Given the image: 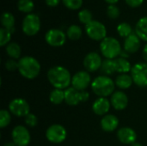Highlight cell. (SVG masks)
I'll use <instances>...</instances> for the list:
<instances>
[{"instance_id":"6da1fadb","label":"cell","mask_w":147,"mask_h":146,"mask_svg":"<svg viewBox=\"0 0 147 146\" xmlns=\"http://www.w3.org/2000/svg\"><path fill=\"white\" fill-rule=\"evenodd\" d=\"M71 77L70 71L63 66H53L47 71V79L54 89H66L71 84Z\"/></svg>"},{"instance_id":"7a4b0ae2","label":"cell","mask_w":147,"mask_h":146,"mask_svg":"<svg viewBox=\"0 0 147 146\" xmlns=\"http://www.w3.org/2000/svg\"><path fill=\"white\" fill-rule=\"evenodd\" d=\"M18 71L27 79H34L40 72L39 61L32 56H24L18 60Z\"/></svg>"},{"instance_id":"3957f363","label":"cell","mask_w":147,"mask_h":146,"mask_svg":"<svg viewBox=\"0 0 147 146\" xmlns=\"http://www.w3.org/2000/svg\"><path fill=\"white\" fill-rule=\"evenodd\" d=\"M115 83L108 76H99L91 83V89L99 97H108L115 91Z\"/></svg>"},{"instance_id":"277c9868","label":"cell","mask_w":147,"mask_h":146,"mask_svg":"<svg viewBox=\"0 0 147 146\" xmlns=\"http://www.w3.org/2000/svg\"><path fill=\"white\" fill-rule=\"evenodd\" d=\"M100 51L105 59H115L121 55L122 49L117 39L114 37H106L100 43Z\"/></svg>"},{"instance_id":"5b68a950","label":"cell","mask_w":147,"mask_h":146,"mask_svg":"<svg viewBox=\"0 0 147 146\" xmlns=\"http://www.w3.org/2000/svg\"><path fill=\"white\" fill-rule=\"evenodd\" d=\"M85 32L87 35L93 40L102 41L107 37V28L103 23L99 21L92 20L85 25Z\"/></svg>"},{"instance_id":"8992f818","label":"cell","mask_w":147,"mask_h":146,"mask_svg":"<svg viewBox=\"0 0 147 146\" xmlns=\"http://www.w3.org/2000/svg\"><path fill=\"white\" fill-rule=\"evenodd\" d=\"M90 94L88 91H79L73 87H69L65 89V102L69 106H77L81 102H85L89 100Z\"/></svg>"},{"instance_id":"52a82bcc","label":"cell","mask_w":147,"mask_h":146,"mask_svg":"<svg viewBox=\"0 0 147 146\" xmlns=\"http://www.w3.org/2000/svg\"><path fill=\"white\" fill-rule=\"evenodd\" d=\"M131 77L134 83L137 86L147 87V62H140L135 64L131 70Z\"/></svg>"},{"instance_id":"ba28073f","label":"cell","mask_w":147,"mask_h":146,"mask_svg":"<svg viewBox=\"0 0 147 146\" xmlns=\"http://www.w3.org/2000/svg\"><path fill=\"white\" fill-rule=\"evenodd\" d=\"M22 28L26 35L28 36L35 35L40 29V17L34 13L28 14L22 21Z\"/></svg>"},{"instance_id":"9c48e42d","label":"cell","mask_w":147,"mask_h":146,"mask_svg":"<svg viewBox=\"0 0 147 146\" xmlns=\"http://www.w3.org/2000/svg\"><path fill=\"white\" fill-rule=\"evenodd\" d=\"M67 132L65 128L59 124L51 125L46 131L47 139L53 144H61L65 140Z\"/></svg>"},{"instance_id":"30bf717a","label":"cell","mask_w":147,"mask_h":146,"mask_svg":"<svg viewBox=\"0 0 147 146\" xmlns=\"http://www.w3.org/2000/svg\"><path fill=\"white\" fill-rule=\"evenodd\" d=\"M11 139L16 146H28L30 143L31 136L26 126L19 125L12 130Z\"/></svg>"},{"instance_id":"8fae6325","label":"cell","mask_w":147,"mask_h":146,"mask_svg":"<svg viewBox=\"0 0 147 146\" xmlns=\"http://www.w3.org/2000/svg\"><path fill=\"white\" fill-rule=\"evenodd\" d=\"M9 112L16 117H25L29 114L30 107L28 102L22 98H15L9 104Z\"/></svg>"},{"instance_id":"7c38bea8","label":"cell","mask_w":147,"mask_h":146,"mask_svg":"<svg viewBox=\"0 0 147 146\" xmlns=\"http://www.w3.org/2000/svg\"><path fill=\"white\" fill-rule=\"evenodd\" d=\"M90 85H91V77L88 71H78L71 77V87L79 91L86 90Z\"/></svg>"},{"instance_id":"4fadbf2b","label":"cell","mask_w":147,"mask_h":146,"mask_svg":"<svg viewBox=\"0 0 147 146\" xmlns=\"http://www.w3.org/2000/svg\"><path fill=\"white\" fill-rule=\"evenodd\" d=\"M66 34H65L62 30L58 28H52L48 30L45 34L46 42L54 47H59L63 46L66 40Z\"/></svg>"},{"instance_id":"5bb4252c","label":"cell","mask_w":147,"mask_h":146,"mask_svg":"<svg viewBox=\"0 0 147 146\" xmlns=\"http://www.w3.org/2000/svg\"><path fill=\"white\" fill-rule=\"evenodd\" d=\"M102 57L96 52H89L84 59V66L88 72H95L101 69Z\"/></svg>"},{"instance_id":"9a60e30c","label":"cell","mask_w":147,"mask_h":146,"mask_svg":"<svg viewBox=\"0 0 147 146\" xmlns=\"http://www.w3.org/2000/svg\"><path fill=\"white\" fill-rule=\"evenodd\" d=\"M111 106L117 111L124 110L128 105V97L126 93L121 90L115 91L110 97Z\"/></svg>"},{"instance_id":"2e32d148","label":"cell","mask_w":147,"mask_h":146,"mask_svg":"<svg viewBox=\"0 0 147 146\" xmlns=\"http://www.w3.org/2000/svg\"><path fill=\"white\" fill-rule=\"evenodd\" d=\"M117 139L124 145H133L136 142L137 133L131 127H122L117 131Z\"/></svg>"},{"instance_id":"e0dca14e","label":"cell","mask_w":147,"mask_h":146,"mask_svg":"<svg viewBox=\"0 0 147 146\" xmlns=\"http://www.w3.org/2000/svg\"><path fill=\"white\" fill-rule=\"evenodd\" d=\"M111 102L106 97H99L97 98L92 104V111L94 114L99 116L106 115L110 109Z\"/></svg>"},{"instance_id":"ac0fdd59","label":"cell","mask_w":147,"mask_h":146,"mask_svg":"<svg viewBox=\"0 0 147 146\" xmlns=\"http://www.w3.org/2000/svg\"><path fill=\"white\" fill-rule=\"evenodd\" d=\"M100 125L104 132L112 133L117 129L119 126V120L114 114H106L101 120Z\"/></svg>"},{"instance_id":"d6986e66","label":"cell","mask_w":147,"mask_h":146,"mask_svg":"<svg viewBox=\"0 0 147 146\" xmlns=\"http://www.w3.org/2000/svg\"><path fill=\"white\" fill-rule=\"evenodd\" d=\"M140 45L141 42L140 37L135 33H133L131 35H129L125 39L124 50L127 51L128 53H134L140 49Z\"/></svg>"},{"instance_id":"ffe728a7","label":"cell","mask_w":147,"mask_h":146,"mask_svg":"<svg viewBox=\"0 0 147 146\" xmlns=\"http://www.w3.org/2000/svg\"><path fill=\"white\" fill-rule=\"evenodd\" d=\"M1 24L3 28L9 30L12 34L15 32V16L10 12H3L1 15Z\"/></svg>"},{"instance_id":"44dd1931","label":"cell","mask_w":147,"mask_h":146,"mask_svg":"<svg viewBox=\"0 0 147 146\" xmlns=\"http://www.w3.org/2000/svg\"><path fill=\"white\" fill-rule=\"evenodd\" d=\"M115 71L116 72H119L121 74H127L131 71L132 67L130 62L127 60V59H124L121 57H118L115 59Z\"/></svg>"},{"instance_id":"7402d4cb","label":"cell","mask_w":147,"mask_h":146,"mask_svg":"<svg viewBox=\"0 0 147 146\" xmlns=\"http://www.w3.org/2000/svg\"><path fill=\"white\" fill-rule=\"evenodd\" d=\"M135 34L140 40L147 42V16L141 17L135 26Z\"/></svg>"},{"instance_id":"603a6c76","label":"cell","mask_w":147,"mask_h":146,"mask_svg":"<svg viewBox=\"0 0 147 146\" xmlns=\"http://www.w3.org/2000/svg\"><path fill=\"white\" fill-rule=\"evenodd\" d=\"M115 85L121 89H127L134 83V80L130 75L120 74L115 79Z\"/></svg>"},{"instance_id":"cb8c5ba5","label":"cell","mask_w":147,"mask_h":146,"mask_svg":"<svg viewBox=\"0 0 147 146\" xmlns=\"http://www.w3.org/2000/svg\"><path fill=\"white\" fill-rule=\"evenodd\" d=\"M5 52L10 59H20L22 49H21V46L18 43L9 42L5 47Z\"/></svg>"},{"instance_id":"d4e9b609","label":"cell","mask_w":147,"mask_h":146,"mask_svg":"<svg viewBox=\"0 0 147 146\" xmlns=\"http://www.w3.org/2000/svg\"><path fill=\"white\" fill-rule=\"evenodd\" d=\"M100 70H101V72L104 76H108V77L114 74L115 72H116L115 59H106L105 60H103Z\"/></svg>"},{"instance_id":"484cf974","label":"cell","mask_w":147,"mask_h":146,"mask_svg":"<svg viewBox=\"0 0 147 146\" xmlns=\"http://www.w3.org/2000/svg\"><path fill=\"white\" fill-rule=\"evenodd\" d=\"M49 100L54 105L61 104L63 102H65V90L53 89L49 95Z\"/></svg>"},{"instance_id":"4316f807","label":"cell","mask_w":147,"mask_h":146,"mask_svg":"<svg viewBox=\"0 0 147 146\" xmlns=\"http://www.w3.org/2000/svg\"><path fill=\"white\" fill-rule=\"evenodd\" d=\"M82 34H83L82 28L79 26L75 25V24L71 25L67 28V31H66V36L71 40H77L80 39L82 36Z\"/></svg>"},{"instance_id":"83f0119b","label":"cell","mask_w":147,"mask_h":146,"mask_svg":"<svg viewBox=\"0 0 147 146\" xmlns=\"http://www.w3.org/2000/svg\"><path fill=\"white\" fill-rule=\"evenodd\" d=\"M17 8L20 11L23 13L30 14L34 8V3L33 0H18Z\"/></svg>"},{"instance_id":"f1b7e54d","label":"cell","mask_w":147,"mask_h":146,"mask_svg":"<svg viewBox=\"0 0 147 146\" xmlns=\"http://www.w3.org/2000/svg\"><path fill=\"white\" fill-rule=\"evenodd\" d=\"M117 33L121 37H124L125 39L133 34L132 27L127 22H121L117 26Z\"/></svg>"},{"instance_id":"f546056e","label":"cell","mask_w":147,"mask_h":146,"mask_svg":"<svg viewBox=\"0 0 147 146\" xmlns=\"http://www.w3.org/2000/svg\"><path fill=\"white\" fill-rule=\"evenodd\" d=\"M11 34L12 33L6 28H2L0 29V46H7L9 43L10 39H11Z\"/></svg>"},{"instance_id":"4dcf8cb0","label":"cell","mask_w":147,"mask_h":146,"mask_svg":"<svg viewBox=\"0 0 147 146\" xmlns=\"http://www.w3.org/2000/svg\"><path fill=\"white\" fill-rule=\"evenodd\" d=\"M9 113L10 112L5 109H2L0 111V127L1 128H4L9 125L11 121V115Z\"/></svg>"},{"instance_id":"1f68e13d","label":"cell","mask_w":147,"mask_h":146,"mask_svg":"<svg viewBox=\"0 0 147 146\" xmlns=\"http://www.w3.org/2000/svg\"><path fill=\"white\" fill-rule=\"evenodd\" d=\"M78 19L81 23H84L86 25L92 21V14L89 9H83L78 13Z\"/></svg>"},{"instance_id":"d6a6232c","label":"cell","mask_w":147,"mask_h":146,"mask_svg":"<svg viewBox=\"0 0 147 146\" xmlns=\"http://www.w3.org/2000/svg\"><path fill=\"white\" fill-rule=\"evenodd\" d=\"M64 5L70 9H78L83 5V0H62Z\"/></svg>"},{"instance_id":"836d02e7","label":"cell","mask_w":147,"mask_h":146,"mask_svg":"<svg viewBox=\"0 0 147 146\" xmlns=\"http://www.w3.org/2000/svg\"><path fill=\"white\" fill-rule=\"evenodd\" d=\"M107 15L110 19H116L120 15V9L115 4H109L107 8Z\"/></svg>"},{"instance_id":"e575fe53","label":"cell","mask_w":147,"mask_h":146,"mask_svg":"<svg viewBox=\"0 0 147 146\" xmlns=\"http://www.w3.org/2000/svg\"><path fill=\"white\" fill-rule=\"evenodd\" d=\"M24 121H25V124L29 127H34L38 124V119L36 115H34V114H30V113L24 117Z\"/></svg>"},{"instance_id":"d590c367","label":"cell","mask_w":147,"mask_h":146,"mask_svg":"<svg viewBox=\"0 0 147 146\" xmlns=\"http://www.w3.org/2000/svg\"><path fill=\"white\" fill-rule=\"evenodd\" d=\"M4 67L8 71H10V72L18 71V61H16V59H8L4 63Z\"/></svg>"},{"instance_id":"8d00e7d4","label":"cell","mask_w":147,"mask_h":146,"mask_svg":"<svg viewBox=\"0 0 147 146\" xmlns=\"http://www.w3.org/2000/svg\"><path fill=\"white\" fill-rule=\"evenodd\" d=\"M125 1L130 7H133V8L140 6L144 2V0H125Z\"/></svg>"},{"instance_id":"74e56055","label":"cell","mask_w":147,"mask_h":146,"mask_svg":"<svg viewBox=\"0 0 147 146\" xmlns=\"http://www.w3.org/2000/svg\"><path fill=\"white\" fill-rule=\"evenodd\" d=\"M45 2H46L47 5H48L50 7H55L60 3V0H45Z\"/></svg>"},{"instance_id":"f35d334b","label":"cell","mask_w":147,"mask_h":146,"mask_svg":"<svg viewBox=\"0 0 147 146\" xmlns=\"http://www.w3.org/2000/svg\"><path fill=\"white\" fill-rule=\"evenodd\" d=\"M142 57L143 59H145V61L147 62V44L145 45L144 48H143V51H142Z\"/></svg>"},{"instance_id":"ab89813d","label":"cell","mask_w":147,"mask_h":146,"mask_svg":"<svg viewBox=\"0 0 147 146\" xmlns=\"http://www.w3.org/2000/svg\"><path fill=\"white\" fill-rule=\"evenodd\" d=\"M129 54H130V53H128L127 51H125V50H122V51H121V55H120V56H121V58L127 59V58L129 57Z\"/></svg>"},{"instance_id":"60d3db41","label":"cell","mask_w":147,"mask_h":146,"mask_svg":"<svg viewBox=\"0 0 147 146\" xmlns=\"http://www.w3.org/2000/svg\"><path fill=\"white\" fill-rule=\"evenodd\" d=\"M105 1L109 4H115L119 0H105Z\"/></svg>"},{"instance_id":"b9f144b4","label":"cell","mask_w":147,"mask_h":146,"mask_svg":"<svg viewBox=\"0 0 147 146\" xmlns=\"http://www.w3.org/2000/svg\"><path fill=\"white\" fill-rule=\"evenodd\" d=\"M3 146H16V145L13 142H8V143H5Z\"/></svg>"},{"instance_id":"7bdbcfd3","label":"cell","mask_w":147,"mask_h":146,"mask_svg":"<svg viewBox=\"0 0 147 146\" xmlns=\"http://www.w3.org/2000/svg\"><path fill=\"white\" fill-rule=\"evenodd\" d=\"M131 146H143V145H142V144H140V143H139V142H135V143H134L133 145H131Z\"/></svg>"}]
</instances>
